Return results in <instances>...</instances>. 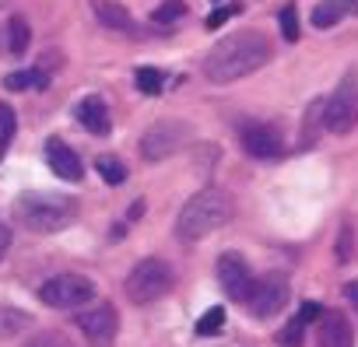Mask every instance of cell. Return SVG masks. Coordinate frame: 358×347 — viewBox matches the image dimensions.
<instances>
[{
    "label": "cell",
    "mask_w": 358,
    "mask_h": 347,
    "mask_svg": "<svg viewBox=\"0 0 358 347\" xmlns=\"http://www.w3.org/2000/svg\"><path fill=\"white\" fill-rule=\"evenodd\" d=\"M306 326H309V323H302V319L295 316V323H288V326L278 333V344H281V347H299V344H302V330H306Z\"/></svg>",
    "instance_id": "25"
},
{
    "label": "cell",
    "mask_w": 358,
    "mask_h": 347,
    "mask_svg": "<svg viewBox=\"0 0 358 347\" xmlns=\"http://www.w3.org/2000/svg\"><path fill=\"white\" fill-rule=\"evenodd\" d=\"M78 218V204L60 193H22L15 200V221L25 225L29 232H60Z\"/></svg>",
    "instance_id": "3"
},
{
    "label": "cell",
    "mask_w": 358,
    "mask_h": 347,
    "mask_svg": "<svg viewBox=\"0 0 358 347\" xmlns=\"http://www.w3.org/2000/svg\"><path fill=\"white\" fill-rule=\"evenodd\" d=\"M172 281H176V277H172V267H169L165 260L148 256V260H141V263L127 274L123 291H127V298H130L134 305H151V302H158L162 295H169Z\"/></svg>",
    "instance_id": "4"
},
{
    "label": "cell",
    "mask_w": 358,
    "mask_h": 347,
    "mask_svg": "<svg viewBox=\"0 0 358 347\" xmlns=\"http://www.w3.org/2000/svg\"><path fill=\"white\" fill-rule=\"evenodd\" d=\"M229 218H232V200L222 190L208 186V190L194 193L183 204V211H179V218H176V235L183 242H201L211 232H218Z\"/></svg>",
    "instance_id": "2"
},
{
    "label": "cell",
    "mask_w": 358,
    "mask_h": 347,
    "mask_svg": "<svg viewBox=\"0 0 358 347\" xmlns=\"http://www.w3.org/2000/svg\"><path fill=\"white\" fill-rule=\"evenodd\" d=\"M344 291H348V302H351V305L358 309V281H351V284H348Z\"/></svg>",
    "instance_id": "31"
},
{
    "label": "cell",
    "mask_w": 358,
    "mask_h": 347,
    "mask_svg": "<svg viewBox=\"0 0 358 347\" xmlns=\"http://www.w3.org/2000/svg\"><path fill=\"white\" fill-rule=\"evenodd\" d=\"M323 123H327L330 133H348L358 123V77L355 74H344V81L337 84V91L327 98Z\"/></svg>",
    "instance_id": "6"
},
{
    "label": "cell",
    "mask_w": 358,
    "mask_h": 347,
    "mask_svg": "<svg viewBox=\"0 0 358 347\" xmlns=\"http://www.w3.org/2000/svg\"><path fill=\"white\" fill-rule=\"evenodd\" d=\"M218 281H222V291L236 302H246L250 291H253V270L250 263L239 256V253H222L218 256Z\"/></svg>",
    "instance_id": "9"
},
{
    "label": "cell",
    "mask_w": 358,
    "mask_h": 347,
    "mask_svg": "<svg viewBox=\"0 0 358 347\" xmlns=\"http://www.w3.org/2000/svg\"><path fill=\"white\" fill-rule=\"evenodd\" d=\"M281 36H285L288 43L299 39V15H295V8H285V11H281Z\"/></svg>",
    "instance_id": "28"
},
{
    "label": "cell",
    "mask_w": 358,
    "mask_h": 347,
    "mask_svg": "<svg viewBox=\"0 0 358 347\" xmlns=\"http://www.w3.org/2000/svg\"><path fill=\"white\" fill-rule=\"evenodd\" d=\"M8 246H11V228H8L4 221H0V256L8 253Z\"/></svg>",
    "instance_id": "30"
},
{
    "label": "cell",
    "mask_w": 358,
    "mask_h": 347,
    "mask_svg": "<svg viewBox=\"0 0 358 347\" xmlns=\"http://www.w3.org/2000/svg\"><path fill=\"white\" fill-rule=\"evenodd\" d=\"M78 326H81V333L88 337L92 347H113L116 330H120V316H116L113 305L102 302V305H95V309H85V312L78 316Z\"/></svg>",
    "instance_id": "10"
},
{
    "label": "cell",
    "mask_w": 358,
    "mask_h": 347,
    "mask_svg": "<svg viewBox=\"0 0 358 347\" xmlns=\"http://www.w3.org/2000/svg\"><path fill=\"white\" fill-rule=\"evenodd\" d=\"M288 291H292L288 277L281 270H274V274H264L260 281H253V291H250L246 305H250V312L257 319H271V316H278L288 305Z\"/></svg>",
    "instance_id": "7"
},
{
    "label": "cell",
    "mask_w": 358,
    "mask_h": 347,
    "mask_svg": "<svg viewBox=\"0 0 358 347\" xmlns=\"http://www.w3.org/2000/svg\"><path fill=\"white\" fill-rule=\"evenodd\" d=\"M8 91H25V88H46V74L43 71H15L4 77Z\"/></svg>",
    "instance_id": "19"
},
{
    "label": "cell",
    "mask_w": 358,
    "mask_h": 347,
    "mask_svg": "<svg viewBox=\"0 0 358 347\" xmlns=\"http://www.w3.org/2000/svg\"><path fill=\"white\" fill-rule=\"evenodd\" d=\"M46 165L57 172L60 179H67V183H81V176H85L78 151H74V147H67L60 137H53V140L46 144Z\"/></svg>",
    "instance_id": "12"
},
{
    "label": "cell",
    "mask_w": 358,
    "mask_h": 347,
    "mask_svg": "<svg viewBox=\"0 0 358 347\" xmlns=\"http://www.w3.org/2000/svg\"><path fill=\"white\" fill-rule=\"evenodd\" d=\"M95 168H99V176H102L109 186H120V183L127 179V165H123L120 158H113V154H102V158L95 161Z\"/></svg>",
    "instance_id": "20"
},
{
    "label": "cell",
    "mask_w": 358,
    "mask_h": 347,
    "mask_svg": "<svg viewBox=\"0 0 358 347\" xmlns=\"http://www.w3.org/2000/svg\"><path fill=\"white\" fill-rule=\"evenodd\" d=\"M183 144H187V126L183 123H172V119H162V123H155V126L144 130V137H141V158L144 161H165Z\"/></svg>",
    "instance_id": "8"
},
{
    "label": "cell",
    "mask_w": 358,
    "mask_h": 347,
    "mask_svg": "<svg viewBox=\"0 0 358 347\" xmlns=\"http://www.w3.org/2000/svg\"><path fill=\"white\" fill-rule=\"evenodd\" d=\"M74 112H78V123H81L88 133H95V137H106V133H109V105H106L99 95L81 98Z\"/></svg>",
    "instance_id": "14"
},
{
    "label": "cell",
    "mask_w": 358,
    "mask_h": 347,
    "mask_svg": "<svg viewBox=\"0 0 358 347\" xmlns=\"http://www.w3.org/2000/svg\"><path fill=\"white\" fill-rule=\"evenodd\" d=\"M222 323H225V309H211L208 316L197 319V337H211V333H218Z\"/></svg>",
    "instance_id": "24"
},
{
    "label": "cell",
    "mask_w": 358,
    "mask_h": 347,
    "mask_svg": "<svg viewBox=\"0 0 358 347\" xmlns=\"http://www.w3.org/2000/svg\"><path fill=\"white\" fill-rule=\"evenodd\" d=\"M92 11H95V18L102 22V29H109V32L134 36V29H137L134 18H130V11H127L123 4H116V0H95Z\"/></svg>",
    "instance_id": "15"
},
{
    "label": "cell",
    "mask_w": 358,
    "mask_h": 347,
    "mask_svg": "<svg viewBox=\"0 0 358 347\" xmlns=\"http://www.w3.org/2000/svg\"><path fill=\"white\" fill-rule=\"evenodd\" d=\"M348 11H351L348 0H320L316 11H313V25H316V29H334Z\"/></svg>",
    "instance_id": "16"
},
{
    "label": "cell",
    "mask_w": 358,
    "mask_h": 347,
    "mask_svg": "<svg viewBox=\"0 0 358 347\" xmlns=\"http://www.w3.org/2000/svg\"><path fill=\"white\" fill-rule=\"evenodd\" d=\"M15 130H18L15 112H11L8 105H0V158L8 154V147H11V140H15Z\"/></svg>",
    "instance_id": "23"
},
{
    "label": "cell",
    "mask_w": 358,
    "mask_h": 347,
    "mask_svg": "<svg viewBox=\"0 0 358 347\" xmlns=\"http://www.w3.org/2000/svg\"><path fill=\"white\" fill-rule=\"evenodd\" d=\"M187 15V4L183 0H165V4H158L155 11H151V22L155 25H172V22H179Z\"/></svg>",
    "instance_id": "21"
},
{
    "label": "cell",
    "mask_w": 358,
    "mask_h": 347,
    "mask_svg": "<svg viewBox=\"0 0 358 347\" xmlns=\"http://www.w3.org/2000/svg\"><path fill=\"white\" fill-rule=\"evenodd\" d=\"M239 140H243L246 154H253V158H278L281 154V137L264 123H243Z\"/></svg>",
    "instance_id": "11"
},
{
    "label": "cell",
    "mask_w": 358,
    "mask_h": 347,
    "mask_svg": "<svg viewBox=\"0 0 358 347\" xmlns=\"http://www.w3.org/2000/svg\"><path fill=\"white\" fill-rule=\"evenodd\" d=\"M316 340L320 347H355V333L348 319L334 309H323V316L316 319Z\"/></svg>",
    "instance_id": "13"
},
{
    "label": "cell",
    "mask_w": 358,
    "mask_h": 347,
    "mask_svg": "<svg viewBox=\"0 0 358 347\" xmlns=\"http://www.w3.org/2000/svg\"><path fill=\"white\" fill-rule=\"evenodd\" d=\"M39 298L50 309H81L95 302V281H88L85 274H57L39 288Z\"/></svg>",
    "instance_id": "5"
},
{
    "label": "cell",
    "mask_w": 358,
    "mask_h": 347,
    "mask_svg": "<svg viewBox=\"0 0 358 347\" xmlns=\"http://www.w3.org/2000/svg\"><path fill=\"white\" fill-rule=\"evenodd\" d=\"M29 43H32L29 22H25V18H11V22H8V50H11V57H22V53L29 50Z\"/></svg>",
    "instance_id": "18"
},
{
    "label": "cell",
    "mask_w": 358,
    "mask_h": 347,
    "mask_svg": "<svg viewBox=\"0 0 358 347\" xmlns=\"http://www.w3.org/2000/svg\"><path fill=\"white\" fill-rule=\"evenodd\" d=\"M239 11H243L239 4H225V8H218V11H211L204 25H208V29H222V25H225V22H232V18H236Z\"/></svg>",
    "instance_id": "26"
},
{
    "label": "cell",
    "mask_w": 358,
    "mask_h": 347,
    "mask_svg": "<svg viewBox=\"0 0 358 347\" xmlns=\"http://www.w3.org/2000/svg\"><path fill=\"white\" fill-rule=\"evenodd\" d=\"M25 347H71V344H67V337H60L57 330H46V333H36Z\"/></svg>",
    "instance_id": "27"
},
{
    "label": "cell",
    "mask_w": 358,
    "mask_h": 347,
    "mask_svg": "<svg viewBox=\"0 0 358 347\" xmlns=\"http://www.w3.org/2000/svg\"><path fill=\"white\" fill-rule=\"evenodd\" d=\"M162 84H165V74H162L158 67H137V88H141L144 95H158Z\"/></svg>",
    "instance_id": "22"
},
{
    "label": "cell",
    "mask_w": 358,
    "mask_h": 347,
    "mask_svg": "<svg viewBox=\"0 0 358 347\" xmlns=\"http://www.w3.org/2000/svg\"><path fill=\"white\" fill-rule=\"evenodd\" d=\"M348 249H351V235H348V228H344V232H341V246H337V260H341V263L351 256Z\"/></svg>",
    "instance_id": "29"
},
{
    "label": "cell",
    "mask_w": 358,
    "mask_h": 347,
    "mask_svg": "<svg viewBox=\"0 0 358 347\" xmlns=\"http://www.w3.org/2000/svg\"><path fill=\"white\" fill-rule=\"evenodd\" d=\"M29 326H32V319H29L22 309H15V305H0V340L18 337V333L29 330Z\"/></svg>",
    "instance_id": "17"
},
{
    "label": "cell",
    "mask_w": 358,
    "mask_h": 347,
    "mask_svg": "<svg viewBox=\"0 0 358 347\" xmlns=\"http://www.w3.org/2000/svg\"><path fill=\"white\" fill-rule=\"evenodd\" d=\"M271 60V43L260 32H232L215 43L204 57V74L211 84H232Z\"/></svg>",
    "instance_id": "1"
}]
</instances>
